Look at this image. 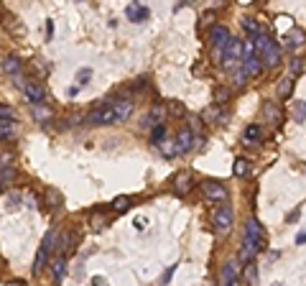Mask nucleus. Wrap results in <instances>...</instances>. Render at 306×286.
<instances>
[{
  "label": "nucleus",
  "instance_id": "1",
  "mask_svg": "<svg viewBox=\"0 0 306 286\" xmlns=\"http://www.w3.org/2000/svg\"><path fill=\"white\" fill-rule=\"evenodd\" d=\"M263 230H260V222L250 218L245 222V238H242V251H240V261L242 263H250L253 255L263 248Z\"/></svg>",
  "mask_w": 306,
  "mask_h": 286
},
{
  "label": "nucleus",
  "instance_id": "24",
  "mask_svg": "<svg viewBox=\"0 0 306 286\" xmlns=\"http://www.w3.org/2000/svg\"><path fill=\"white\" fill-rule=\"evenodd\" d=\"M16 133V120H0V141Z\"/></svg>",
  "mask_w": 306,
  "mask_h": 286
},
{
  "label": "nucleus",
  "instance_id": "23",
  "mask_svg": "<svg viewBox=\"0 0 306 286\" xmlns=\"http://www.w3.org/2000/svg\"><path fill=\"white\" fill-rule=\"evenodd\" d=\"M242 26H245V31H248V36L253 38V41L260 36V26H258V21H253V18H245Z\"/></svg>",
  "mask_w": 306,
  "mask_h": 286
},
{
  "label": "nucleus",
  "instance_id": "34",
  "mask_svg": "<svg viewBox=\"0 0 306 286\" xmlns=\"http://www.w3.org/2000/svg\"><path fill=\"white\" fill-rule=\"evenodd\" d=\"M169 110L174 113V115H184V107H181V102H171V107Z\"/></svg>",
  "mask_w": 306,
  "mask_h": 286
},
{
  "label": "nucleus",
  "instance_id": "35",
  "mask_svg": "<svg viewBox=\"0 0 306 286\" xmlns=\"http://www.w3.org/2000/svg\"><path fill=\"white\" fill-rule=\"evenodd\" d=\"M18 202H21V197H18V194H13V197H8V204H13V210H16V204Z\"/></svg>",
  "mask_w": 306,
  "mask_h": 286
},
{
  "label": "nucleus",
  "instance_id": "38",
  "mask_svg": "<svg viewBox=\"0 0 306 286\" xmlns=\"http://www.w3.org/2000/svg\"><path fill=\"white\" fill-rule=\"evenodd\" d=\"M171 273H174V266H171V269H169V271H166V273H163V284H166V281H169V279H171Z\"/></svg>",
  "mask_w": 306,
  "mask_h": 286
},
{
  "label": "nucleus",
  "instance_id": "10",
  "mask_svg": "<svg viewBox=\"0 0 306 286\" xmlns=\"http://www.w3.org/2000/svg\"><path fill=\"white\" fill-rule=\"evenodd\" d=\"M21 90H23V95H26V100H31L33 105H38V102H44V97H46V90L38 82H23L21 84Z\"/></svg>",
  "mask_w": 306,
  "mask_h": 286
},
{
  "label": "nucleus",
  "instance_id": "8",
  "mask_svg": "<svg viewBox=\"0 0 306 286\" xmlns=\"http://www.w3.org/2000/svg\"><path fill=\"white\" fill-rule=\"evenodd\" d=\"M202 194L207 197V200H212V202H220L225 204L227 202V189L220 184V182H202Z\"/></svg>",
  "mask_w": 306,
  "mask_h": 286
},
{
  "label": "nucleus",
  "instance_id": "2",
  "mask_svg": "<svg viewBox=\"0 0 306 286\" xmlns=\"http://www.w3.org/2000/svg\"><path fill=\"white\" fill-rule=\"evenodd\" d=\"M255 49H258V56H260L263 67L275 69V67L281 64V49H278V44H275L271 36L260 34V36H258V44H255Z\"/></svg>",
  "mask_w": 306,
  "mask_h": 286
},
{
  "label": "nucleus",
  "instance_id": "25",
  "mask_svg": "<svg viewBox=\"0 0 306 286\" xmlns=\"http://www.w3.org/2000/svg\"><path fill=\"white\" fill-rule=\"evenodd\" d=\"M113 207H115V212H128L133 207V200L130 197H117V200L113 202Z\"/></svg>",
  "mask_w": 306,
  "mask_h": 286
},
{
  "label": "nucleus",
  "instance_id": "28",
  "mask_svg": "<svg viewBox=\"0 0 306 286\" xmlns=\"http://www.w3.org/2000/svg\"><path fill=\"white\" fill-rule=\"evenodd\" d=\"M245 281H248L250 286L258 284V269H255V263H248V266H245Z\"/></svg>",
  "mask_w": 306,
  "mask_h": 286
},
{
  "label": "nucleus",
  "instance_id": "3",
  "mask_svg": "<svg viewBox=\"0 0 306 286\" xmlns=\"http://www.w3.org/2000/svg\"><path fill=\"white\" fill-rule=\"evenodd\" d=\"M260 69H263V62L258 56L255 41L248 38V41H242V72H245V77H258Z\"/></svg>",
  "mask_w": 306,
  "mask_h": 286
},
{
  "label": "nucleus",
  "instance_id": "31",
  "mask_svg": "<svg viewBox=\"0 0 306 286\" xmlns=\"http://www.w3.org/2000/svg\"><path fill=\"white\" fill-rule=\"evenodd\" d=\"M204 118H207V120H225V115L220 113V107H209V110L204 113Z\"/></svg>",
  "mask_w": 306,
  "mask_h": 286
},
{
  "label": "nucleus",
  "instance_id": "22",
  "mask_svg": "<svg viewBox=\"0 0 306 286\" xmlns=\"http://www.w3.org/2000/svg\"><path fill=\"white\" fill-rule=\"evenodd\" d=\"M3 69H5L8 74H16L18 77V72H21V62H18V56H5Z\"/></svg>",
  "mask_w": 306,
  "mask_h": 286
},
{
  "label": "nucleus",
  "instance_id": "32",
  "mask_svg": "<svg viewBox=\"0 0 306 286\" xmlns=\"http://www.w3.org/2000/svg\"><path fill=\"white\" fill-rule=\"evenodd\" d=\"M301 72H304V59H293L291 62V77L301 74Z\"/></svg>",
  "mask_w": 306,
  "mask_h": 286
},
{
  "label": "nucleus",
  "instance_id": "11",
  "mask_svg": "<svg viewBox=\"0 0 306 286\" xmlns=\"http://www.w3.org/2000/svg\"><path fill=\"white\" fill-rule=\"evenodd\" d=\"M220 281H222V286H240L238 266H235L232 261H227V263L222 266V271H220Z\"/></svg>",
  "mask_w": 306,
  "mask_h": 286
},
{
  "label": "nucleus",
  "instance_id": "33",
  "mask_svg": "<svg viewBox=\"0 0 306 286\" xmlns=\"http://www.w3.org/2000/svg\"><path fill=\"white\" fill-rule=\"evenodd\" d=\"M0 120H13V110H11V105H0Z\"/></svg>",
  "mask_w": 306,
  "mask_h": 286
},
{
  "label": "nucleus",
  "instance_id": "37",
  "mask_svg": "<svg viewBox=\"0 0 306 286\" xmlns=\"http://www.w3.org/2000/svg\"><path fill=\"white\" fill-rule=\"evenodd\" d=\"M87 77H90V69H82V72H80V80L84 82V80H87Z\"/></svg>",
  "mask_w": 306,
  "mask_h": 286
},
{
  "label": "nucleus",
  "instance_id": "16",
  "mask_svg": "<svg viewBox=\"0 0 306 286\" xmlns=\"http://www.w3.org/2000/svg\"><path fill=\"white\" fill-rule=\"evenodd\" d=\"M125 16L130 18L133 23L145 21V18H148V8H143V5H128V8H125Z\"/></svg>",
  "mask_w": 306,
  "mask_h": 286
},
{
  "label": "nucleus",
  "instance_id": "27",
  "mask_svg": "<svg viewBox=\"0 0 306 286\" xmlns=\"http://www.w3.org/2000/svg\"><path fill=\"white\" fill-rule=\"evenodd\" d=\"M293 90V82H291V77H283V80L278 82V97H289Z\"/></svg>",
  "mask_w": 306,
  "mask_h": 286
},
{
  "label": "nucleus",
  "instance_id": "6",
  "mask_svg": "<svg viewBox=\"0 0 306 286\" xmlns=\"http://www.w3.org/2000/svg\"><path fill=\"white\" fill-rule=\"evenodd\" d=\"M54 245H56V233H46L44 235V240H41V248H38V255H36V261H33V271H44V266L48 261V253L54 251Z\"/></svg>",
  "mask_w": 306,
  "mask_h": 286
},
{
  "label": "nucleus",
  "instance_id": "36",
  "mask_svg": "<svg viewBox=\"0 0 306 286\" xmlns=\"http://www.w3.org/2000/svg\"><path fill=\"white\" fill-rule=\"evenodd\" d=\"M46 36H48V38L54 36V23H51V21H48V26H46Z\"/></svg>",
  "mask_w": 306,
  "mask_h": 286
},
{
  "label": "nucleus",
  "instance_id": "4",
  "mask_svg": "<svg viewBox=\"0 0 306 286\" xmlns=\"http://www.w3.org/2000/svg\"><path fill=\"white\" fill-rule=\"evenodd\" d=\"M214 230L220 233V235H225V233H230V228H232V220H235V212H232V207L230 204H220L214 210Z\"/></svg>",
  "mask_w": 306,
  "mask_h": 286
},
{
  "label": "nucleus",
  "instance_id": "30",
  "mask_svg": "<svg viewBox=\"0 0 306 286\" xmlns=\"http://www.w3.org/2000/svg\"><path fill=\"white\" fill-rule=\"evenodd\" d=\"M227 100H230V90H227V87H220V90L214 92V105H222Z\"/></svg>",
  "mask_w": 306,
  "mask_h": 286
},
{
  "label": "nucleus",
  "instance_id": "13",
  "mask_svg": "<svg viewBox=\"0 0 306 286\" xmlns=\"http://www.w3.org/2000/svg\"><path fill=\"white\" fill-rule=\"evenodd\" d=\"M263 141V128L260 125H248L242 133V143L245 146H258Z\"/></svg>",
  "mask_w": 306,
  "mask_h": 286
},
{
  "label": "nucleus",
  "instance_id": "39",
  "mask_svg": "<svg viewBox=\"0 0 306 286\" xmlns=\"http://www.w3.org/2000/svg\"><path fill=\"white\" fill-rule=\"evenodd\" d=\"M296 243H306V233H299V235H296Z\"/></svg>",
  "mask_w": 306,
  "mask_h": 286
},
{
  "label": "nucleus",
  "instance_id": "19",
  "mask_svg": "<svg viewBox=\"0 0 306 286\" xmlns=\"http://www.w3.org/2000/svg\"><path fill=\"white\" fill-rule=\"evenodd\" d=\"M189 186H192V176L189 174H179L176 176V182H174V189L179 197H184L186 192H189Z\"/></svg>",
  "mask_w": 306,
  "mask_h": 286
},
{
  "label": "nucleus",
  "instance_id": "15",
  "mask_svg": "<svg viewBox=\"0 0 306 286\" xmlns=\"http://www.w3.org/2000/svg\"><path fill=\"white\" fill-rule=\"evenodd\" d=\"M176 146H179V151H192L194 149V135L189 128H181L179 135H176Z\"/></svg>",
  "mask_w": 306,
  "mask_h": 286
},
{
  "label": "nucleus",
  "instance_id": "9",
  "mask_svg": "<svg viewBox=\"0 0 306 286\" xmlns=\"http://www.w3.org/2000/svg\"><path fill=\"white\" fill-rule=\"evenodd\" d=\"M209 41H212V49H217V51H225L227 44L232 41V36H230V31H227L225 26H214L212 31H209Z\"/></svg>",
  "mask_w": 306,
  "mask_h": 286
},
{
  "label": "nucleus",
  "instance_id": "5",
  "mask_svg": "<svg viewBox=\"0 0 306 286\" xmlns=\"http://www.w3.org/2000/svg\"><path fill=\"white\" fill-rule=\"evenodd\" d=\"M87 123L90 125H113V123H117L115 107L113 105H100L97 110H92L90 115H87Z\"/></svg>",
  "mask_w": 306,
  "mask_h": 286
},
{
  "label": "nucleus",
  "instance_id": "17",
  "mask_svg": "<svg viewBox=\"0 0 306 286\" xmlns=\"http://www.w3.org/2000/svg\"><path fill=\"white\" fill-rule=\"evenodd\" d=\"M113 107H115V115H117V120H125V118L130 115V110H133V102L128 100V97H123V100L113 102Z\"/></svg>",
  "mask_w": 306,
  "mask_h": 286
},
{
  "label": "nucleus",
  "instance_id": "26",
  "mask_svg": "<svg viewBox=\"0 0 306 286\" xmlns=\"http://www.w3.org/2000/svg\"><path fill=\"white\" fill-rule=\"evenodd\" d=\"M163 135H166V125H163V123H156L153 133H151V141H153L156 146H161V143H163Z\"/></svg>",
  "mask_w": 306,
  "mask_h": 286
},
{
  "label": "nucleus",
  "instance_id": "29",
  "mask_svg": "<svg viewBox=\"0 0 306 286\" xmlns=\"http://www.w3.org/2000/svg\"><path fill=\"white\" fill-rule=\"evenodd\" d=\"M293 118H296V123H304L306 120V102L304 100H299L293 105Z\"/></svg>",
  "mask_w": 306,
  "mask_h": 286
},
{
  "label": "nucleus",
  "instance_id": "20",
  "mask_svg": "<svg viewBox=\"0 0 306 286\" xmlns=\"http://www.w3.org/2000/svg\"><path fill=\"white\" fill-rule=\"evenodd\" d=\"M51 273H54V281H62L66 276V258L64 255H59V258L51 263Z\"/></svg>",
  "mask_w": 306,
  "mask_h": 286
},
{
  "label": "nucleus",
  "instance_id": "14",
  "mask_svg": "<svg viewBox=\"0 0 306 286\" xmlns=\"http://www.w3.org/2000/svg\"><path fill=\"white\" fill-rule=\"evenodd\" d=\"M263 118H265V123L268 125H278L281 123V107L275 102H265L263 105Z\"/></svg>",
  "mask_w": 306,
  "mask_h": 286
},
{
  "label": "nucleus",
  "instance_id": "18",
  "mask_svg": "<svg viewBox=\"0 0 306 286\" xmlns=\"http://www.w3.org/2000/svg\"><path fill=\"white\" fill-rule=\"evenodd\" d=\"M33 110V118L38 123H46V120H51V105H44V102H38V105H33L31 107Z\"/></svg>",
  "mask_w": 306,
  "mask_h": 286
},
{
  "label": "nucleus",
  "instance_id": "7",
  "mask_svg": "<svg viewBox=\"0 0 306 286\" xmlns=\"http://www.w3.org/2000/svg\"><path fill=\"white\" fill-rule=\"evenodd\" d=\"M240 56H242V44L240 41H230L227 49L222 51V67L225 69H235L240 64Z\"/></svg>",
  "mask_w": 306,
  "mask_h": 286
},
{
  "label": "nucleus",
  "instance_id": "12",
  "mask_svg": "<svg viewBox=\"0 0 306 286\" xmlns=\"http://www.w3.org/2000/svg\"><path fill=\"white\" fill-rule=\"evenodd\" d=\"M304 44H306V31H301V28H291L283 36V46H289V49H301Z\"/></svg>",
  "mask_w": 306,
  "mask_h": 286
},
{
  "label": "nucleus",
  "instance_id": "21",
  "mask_svg": "<svg viewBox=\"0 0 306 286\" xmlns=\"http://www.w3.org/2000/svg\"><path fill=\"white\" fill-rule=\"evenodd\" d=\"M235 176H240V179H245V176L250 174V161L248 159H235Z\"/></svg>",
  "mask_w": 306,
  "mask_h": 286
}]
</instances>
